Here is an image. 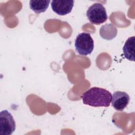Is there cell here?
I'll return each mask as SVG.
<instances>
[{
    "label": "cell",
    "instance_id": "obj_1",
    "mask_svg": "<svg viewBox=\"0 0 135 135\" xmlns=\"http://www.w3.org/2000/svg\"><path fill=\"white\" fill-rule=\"evenodd\" d=\"M84 104L94 107H108L112 100L111 93L103 88L93 87L81 95Z\"/></svg>",
    "mask_w": 135,
    "mask_h": 135
},
{
    "label": "cell",
    "instance_id": "obj_2",
    "mask_svg": "<svg viewBox=\"0 0 135 135\" xmlns=\"http://www.w3.org/2000/svg\"><path fill=\"white\" fill-rule=\"evenodd\" d=\"M75 48L81 55L90 54L94 49V41L90 34L84 32L79 34L75 41Z\"/></svg>",
    "mask_w": 135,
    "mask_h": 135
},
{
    "label": "cell",
    "instance_id": "obj_3",
    "mask_svg": "<svg viewBox=\"0 0 135 135\" xmlns=\"http://www.w3.org/2000/svg\"><path fill=\"white\" fill-rule=\"evenodd\" d=\"M86 16L90 22L94 24L99 25L108 19V15L104 7L100 3H94L89 7Z\"/></svg>",
    "mask_w": 135,
    "mask_h": 135
},
{
    "label": "cell",
    "instance_id": "obj_4",
    "mask_svg": "<svg viewBox=\"0 0 135 135\" xmlns=\"http://www.w3.org/2000/svg\"><path fill=\"white\" fill-rule=\"evenodd\" d=\"M16 124L13 117L7 110L0 112V135H11L15 131Z\"/></svg>",
    "mask_w": 135,
    "mask_h": 135
},
{
    "label": "cell",
    "instance_id": "obj_5",
    "mask_svg": "<svg viewBox=\"0 0 135 135\" xmlns=\"http://www.w3.org/2000/svg\"><path fill=\"white\" fill-rule=\"evenodd\" d=\"M112 105L117 111H123L130 101L129 95L125 92L117 91L112 96Z\"/></svg>",
    "mask_w": 135,
    "mask_h": 135
},
{
    "label": "cell",
    "instance_id": "obj_6",
    "mask_svg": "<svg viewBox=\"0 0 135 135\" xmlns=\"http://www.w3.org/2000/svg\"><path fill=\"white\" fill-rule=\"evenodd\" d=\"M72 0H54L52 1L51 7L52 10L59 15H65L70 13L74 5Z\"/></svg>",
    "mask_w": 135,
    "mask_h": 135
},
{
    "label": "cell",
    "instance_id": "obj_7",
    "mask_svg": "<svg viewBox=\"0 0 135 135\" xmlns=\"http://www.w3.org/2000/svg\"><path fill=\"white\" fill-rule=\"evenodd\" d=\"M134 36L130 37L126 41L123 47L124 57L131 61H134Z\"/></svg>",
    "mask_w": 135,
    "mask_h": 135
},
{
    "label": "cell",
    "instance_id": "obj_8",
    "mask_svg": "<svg viewBox=\"0 0 135 135\" xmlns=\"http://www.w3.org/2000/svg\"><path fill=\"white\" fill-rule=\"evenodd\" d=\"M50 3L49 0H31L30 1V6L37 14L44 12L48 8Z\"/></svg>",
    "mask_w": 135,
    "mask_h": 135
},
{
    "label": "cell",
    "instance_id": "obj_9",
    "mask_svg": "<svg viewBox=\"0 0 135 135\" xmlns=\"http://www.w3.org/2000/svg\"><path fill=\"white\" fill-rule=\"evenodd\" d=\"M117 33V30L111 24H107L100 28V34L102 37L106 40L113 38Z\"/></svg>",
    "mask_w": 135,
    "mask_h": 135
}]
</instances>
